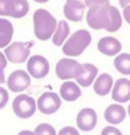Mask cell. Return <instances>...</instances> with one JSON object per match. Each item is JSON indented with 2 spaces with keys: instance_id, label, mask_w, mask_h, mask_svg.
<instances>
[{
  "instance_id": "cell-27",
  "label": "cell",
  "mask_w": 130,
  "mask_h": 135,
  "mask_svg": "<svg viewBox=\"0 0 130 135\" xmlns=\"http://www.w3.org/2000/svg\"><path fill=\"white\" fill-rule=\"evenodd\" d=\"M7 16V0H0V18Z\"/></svg>"
},
{
  "instance_id": "cell-18",
  "label": "cell",
  "mask_w": 130,
  "mask_h": 135,
  "mask_svg": "<svg viewBox=\"0 0 130 135\" xmlns=\"http://www.w3.org/2000/svg\"><path fill=\"white\" fill-rule=\"evenodd\" d=\"M29 13L28 0H7V16L6 18L22 19Z\"/></svg>"
},
{
  "instance_id": "cell-24",
  "label": "cell",
  "mask_w": 130,
  "mask_h": 135,
  "mask_svg": "<svg viewBox=\"0 0 130 135\" xmlns=\"http://www.w3.org/2000/svg\"><path fill=\"white\" fill-rule=\"evenodd\" d=\"M107 4H111V3H110V0H85V6H87V9H90V7L107 6Z\"/></svg>"
},
{
  "instance_id": "cell-8",
  "label": "cell",
  "mask_w": 130,
  "mask_h": 135,
  "mask_svg": "<svg viewBox=\"0 0 130 135\" xmlns=\"http://www.w3.org/2000/svg\"><path fill=\"white\" fill-rule=\"evenodd\" d=\"M26 71L32 79H45L51 71V64L43 55L35 54L29 57V60L26 61Z\"/></svg>"
},
{
  "instance_id": "cell-14",
  "label": "cell",
  "mask_w": 130,
  "mask_h": 135,
  "mask_svg": "<svg viewBox=\"0 0 130 135\" xmlns=\"http://www.w3.org/2000/svg\"><path fill=\"white\" fill-rule=\"evenodd\" d=\"M127 116V109H124L123 105L120 103H111L104 110V119H106L107 123L110 125H118L121 123Z\"/></svg>"
},
{
  "instance_id": "cell-15",
  "label": "cell",
  "mask_w": 130,
  "mask_h": 135,
  "mask_svg": "<svg viewBox=\"0 0 130 135\" xmlns=\"http://www.w3.org/2000/svg\"><path fill=\"white\" fill-rule=\"evenodd\" d=\"M81 94H82V89L77 84L75 80L62 81V84L59 87V96L65 102H75L81 97Z\"/></svg>"
},
{
  "instance_id": "cell-25",
  "label": "cell",
  "mask_w": 130,
  "mask_h": 135,
  "mask_svg": "<svg viewBox=\"0 0 130 135\" xmlns=\"http://www.w3.org/2000/svg\"><path fill=\"white\" fill-rule=\"evenodd\" d=\"M58 135H81L75 126H64L58 131Z\"/></svg>"
},
{
  "instance_id": "cell-5",
  "label": "cell",
  "mask_w": 130,
  "mask_h": 135,
  "mask_svg": "<svg viewBox=\"0 0 130 135\" xmlns=\"http://www.w3.org/2000/svg\"><path fill=\"white\" fill-rule=\"evenodd\" d=\"M12 109L13 113L20 119H29L35 115V112L38 110L36 100L26 93H20L14 97V100L12 102Z\"/></svg>"
},
{
  "instance_id": "cell-9",
  "label": "cell",
  "mask_w": 130,
  "mask_h": 135,
  "mask_svg": "<svg viewBox=\"0 0 130 135\" xmlns=\"http://www.w3.org/2000/svg\"><path fill=\"white\" fill-rule=\"evenodd\" d=\"M6 83H7V89L10 91L20 94L30 86L32 77L29 76L26 70H14L9 74V77L6 79Z\"/></svg>"
},
{
  "instance_id": "cell-7",
  "label": "cell",
  "mask_w": 130,
  "mask_h": 135,
  "mask_svg": "<svg viewBox=\"0 0 130 135\" xmlns=\"http://www.w3.org/2000/svg\"><path fill=\"white\" fill-rule=\"evenodd\" d=\"M38 110L43 115H54L55 112H58L62 106V99L58 93L55 91H43L36 100Z\"/></svg>"
},
{
  "instance_id": "cell-3",
  "label": "cell",
  "mask_w": 130,
  "mask_h": 135,
  "mask_svg": "<svg viewBox=\"0 0 130 135\" xmlns=\"http://www.w3.org/2000/svg\"><path fill=\"white\" fill-rule=\"evenodd\" d=\"M91 41H92V36L90 31L78 29L69 35V38L66 39V42L61 48H62V52L65 54V57L77 58V57L82 55L84 51L90 47Z\"/></svg>"
},
{
  "instance_id": "cell-31",
  "label": "cell",
  "mask_w": 130,
  "mask_h": 135,
  "mask_svg": "<svg viewBox=\"0 0 130 135\" xmlns=\"http://www.w3.org/2000/svg\"><path fill=\"white\" fill-rule=\"evenodd\" d=\"M118 4H120V7L123 9V7H126L130 4V0H118Z\"/></svg>"
},
{
  "instance_id": "cell-30",
  "label": "cell",
  "mask_w": 130,
  "mask_h": 135,
  "mask_svg": "<svg viewBox=\"0 0 130 135\" xmlns=\"http://www.w3.org/2000/svg\"><path fill=\"white\" fill-rule=\"evenodd\" d=\"M17 135H36V134H35L33 131H29V129H23V131H20Z\"/></svg>"
},
{
  "instance_id": "cell-10",
  "label": "cell",
  "mask_w": 130,
  "mask_h": 135,
  "mask_svg": "<svg viewBox=\"0 0 130 135\" xmlns=\"http://www.w3.org/2000/svg\"><path fill=\"white\" fill-rule=\"evenodd\" d=\"M85 13H87L85 0H65V4H64L65 21L81 22L85 18Z\"/></svg>"
},
{
  "instance_id": "cell-16",
  "label": "cell",
  "mask_w": 130,
  "mask_h": 135,
  "mask_svg": "<svg viewBox=\"0 0 130 135\" xmlns=\"http://www.w3.org/2000/svg\"><path fill=\"white\" fill-rule=\"evenodd\" d=\"M97 76H98V68L94 64H91V62H84L82 71L78 76V79H75V81H77V84L81 89H85V87L92 86V83L95 81Z\"/></svg>"
},
{
  "instance_id": "cell-32",
  "label": "cell",
  "mask_w": 130,
  "mask_h": 135,
  "mask_svg": "<svg viewBox=\"0 0 130 135\" xmlns=\"http://www.w3.org/2000/svg\"><path fill=\"white\" fill-rule=\"evenodd\" d=\"M3 83H6V76H4V70L0 68V84H3Z\"/></svg>"
},
{
  "instance_id": "cell-26",
  "label": "cell",
  "mask_w": 130,
  "mask_h": 135,
  "mask_svg": "<svg viewBox=\"0 0 130 135\" xmlns=\"http://www.w3.org/2000/svg\"><path fill=\"white\" fill-rule=\"evenodd\" d=\"M7 102H9V91H7V89H4V87L0 86V110L7 105Z\"/></svg>"
},
{
  "instance_id": "cell-1",
  "label": "cell",
  "mask_w": 130,
  "mask_h": 135,
  "mask_svg": "<svg viewBox=\"0 0 130 135\" xmlns=\"http://www.w3.org/2000/svg\"><path fill=\"white\" fill-rule=\"evenodd\" d=\"M85 22L91 29L106 31V32H117L123 23L121 12L113 4L100 7H90L85 13Z\"/></svg>"
},
{
  "instance_id": "cell-6",
  "label": "cell",
  "mask_w": 130,
  "mask_h": 135,
  "mask_svg": "<svg viewBox=\"0 0 130 135\" xmlns=\"http://www.w3.org/2000/svg\"><path fill=\"white\" fill-rule=\"evenodd\" d=\"M30 47H32V44L16 41V42H12L9 47H6L3 52H4V57L9 62L23 64L30 57Z\"/></svg>"
},
{
  "instance_id": "cell-17",
  "label": "cell",
  "mask_w": 130,
  "mask_h": 135,
  "mask_svg": "<svg viewBox=\"0 0 130 135\" xmlns=\"http://www.w3.org/2000/svg\"><path fill=\"white\" fill-rule=\"evenodd\" d=\"M113 86H114V80L110 76L108 73H101L97 76L95 81L92 83V89H94V93L97 96H107V94L111 93Z\"/></svg>"
},
{
  "instance_id": "cell-34",
  "label": "cell",
  "mask_w": 130,
  "mask_h": 135,
  "mask_svg": "<svg viewBox=\"0 0 130 135\" xmlns=\"http://www.w3.org/2000/svg\"><path fill=\"white\" fill-rule=\"evenodd\" d=\"M127 116L130 118V102H129V108H127Z\"/></svg>"
},
{
  "instance_id": "cell-33",
  "label": "cell",
  "mask_w": 130,
  "mask_h": 135,
  "mask_svg": "<svg viewBox=\"0 0 130 135\" xmlns=\"http://www.w3.org/2000/svg\"><path fill=\"white\" fill-rule=\"evenodd\" d=\"M33 2H36V3H40V4H43V3H48L49 0H33Z\"/></svg>"
},
{
  "instance_id": "cell-2",
  "label": "cell",
  "mask_w": 130,
  "mask_h": 135,
  "mask_svg": "<svg viewBox=\"0 0 130 135\" xmlns=\"http://www.w3.org/2000/svg\"><path fill=\"white\" fill-rule=\"evenodd\" d=\"M33 21V33L39 41H49L56 31L58 21L49 10L36 9L32 16Z\"/></svg>"
},
{
  "instance_id": "cell-4",
  "label": "cell",
  "mask_w": 130,
  "mask_h": 135,
  "mask_svg": "<svg viewBox=\"0 0 130 135\" xmlns=\"http://www.w3.org/2000/svg\"><path fill=\"white\" fill-rule=\"evenodd\" d=\"M82 71V64L78 62L75 58L64 57L55 65V74L59 80L66 81V80H75Z\"/></svg>"
},
{
  "instance_id": "cell-28",
  "label": "cell",
  "mask_w": 130,
  "mask_h": 135,
  "mask_svg": "<svg viewBox=\"0 0 130 135\" xmlns=\"http://www.w3.org/2000/svg\"><path fill=\"white\" fill-rule=\"evenodd\" d=\"M121 16H123V19L130 25V4L126 6V7H123V13H121Z\"/></svg>"
},
{
  "instance_id": "cell-23",
  "label": "cell",
  "mask_w": 130,
  "mask_h": 135,
  "mask_svg": "<svg viewBox=\"0 0 130 135\" xmlns=\"http://www.w3.org/2000/svg\"><path fill=\"white\" fill-rule=\"evenodd\" d=\"M100 135H123V132L114 125H107L101 129V134Z\"/></svg>"
},
{
  "instance_id": "cell-29",
  "label": "cell",
  "mask_w": 130,
  "mask_h": 135,
  "mask_svg": "<svg viewBox=\"0 0 130 135\" xmlns=\"http://www.w3.org/2000/svg\"><path fill=\"white\" fill-rule=\"evenodd\" d=\"M6 65H7V60H6V57H4V52L0 50V68H2V70H4Z\"/></svg>"
},
{
  "instance_id": "cell-21",
  "label": "cell",
  "mask_w": 130,
  "mask_h": 135,
  "mask_svg": "<svg viewBox=\"0 0 130 135\" xmlns=\"http://www.w3.org/2000/svg\"><path fill=\"white\" fill-rule=\"evenodd\" d=\"M114 68L121 76H130V54L120 52L114 57Z\"/></svg>"
},
{
  "instance_id": "cell-12",
  "label": "cell",
  "mask_w": 130,
  "mask_h": 135,
  "mask_svg": "<svg viewBox=\"0 0 130 135\" xmlns=\"http://www.w3.org/2000/svg\"><path fill=\"white\" fill-rule=\"evenodd\" d=\"M111 97L116 103H120V105L130 102V79L121 77L116 80L111 90Z\"/></svg>"
},
{
  "instance_id": "cell-13",
  "label": "cell",
  "mask_w": 130,
  "mask_h": 135,
  "mask_svg": "<svg viewBox=\"0 0 130 135\" xmlns=\"http://www.w3.org/2000/svg\"><path fill=\"white\" fill-rule=\"evenodd\" d=\"M97 50L100 51L103 55L107 57H117L121 52V42L117 38L111 35L103 36V38L98 39L97 42Z\"/></svg>"
},
{
  "instance_id": "cell-22",
  "label": "cell",
  "mask_w": 130,
  "mask_h": 135,
  "mask_svg": "<svg viewBox=\"0 0 130 135\" xmlns=\"http://www.w3.org/2000/svg\"><path fill=\"white\" fill-rule=\"evenodd\" d=\"M35 134L36 135H58L56 129L51 125V123H39L35 128Z\"/></svg>"
},
{
  "instance_id": "cell-20",
  "label": "cell",
  "mask_w": 130,
  "mask_h": 135,
  "mask_svg": "<svg viewBox=\"0 0 130 135\" xmlns=\"http://www.w3.org/2000/svg\"><path fill=\"white\" fill-rule=\"evenodd\" d=\"M71 35V29H69V23L68 21L62 19V21H58V26H56V31L54 32L51 41L55 47H62L64 44L66 42V39L69 38Z\"/></svg>"
},
{
  "instance_id": "cell-19",
  "label": "cell",
  "mask_w": 130,
  "mask_h": 135,
  "mask_svg": "<svg viewBox=\"0 0 130 135\" xmlns=\"http://www.w3.org/2000/svg\"><path fill=\"white\" fill-rule=\"evenodd\" d=\"M14 33L13 23L7 18H0V50H4L6 47L12 44Z\"/></svg>"
},
{
  "instance_id": "cell-11",
  "label": "cell",
  "mask_w": 130,
  "mask_h": 135,
  "mask_svg": "<svg viewBox=\"0 0 130 135\" xmlns=\"http://www.w3.org/2000/svg\"><path fill=\"white\" fill-rule=\"evenodd\" d=\"M97 112L92 108H82L77 113V129L90 132L97 126Z\"/></svg>"
}]
</instances>
